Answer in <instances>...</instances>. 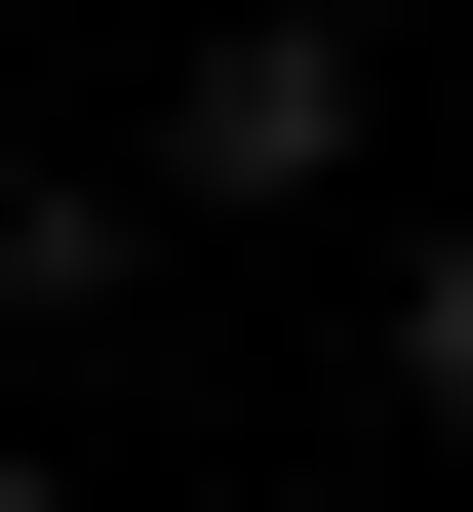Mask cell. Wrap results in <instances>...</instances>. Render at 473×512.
Returning <instances> with one entry per match:
<instances>
[{"mask_svg":"<svg viewBox=\"0 0 473 512\" xmlns=\"http://www.w3.org/2000/svg\"><path fill=\"white\" fill-rule=\"evenodd\" d=\"M395 394H434V434H473V237H434V276H395Z\"/></svg>","mask_w":473,"mask_h":512,"instance_id":"2","label":"cell"},{"mask_svg":"<svg viewBox=\"0 0 473 512\" xmlns=\"http://www.w3.org/2000/svg\"><path fill=\"white\" fill-rule=\"evenodd\" d=\"M0 512H79V473H40V434H0Z\"/></svg>","mask_w":473,"mask_h":512,"instance_id":"3","label":"cell"},{"mask_svg":"<svg viewBox=\"0 0 473 512\" xmlns=\"http://www.w3.org/2000/svg\"><path fill=\"white\" fill-rule=\"evenodd\" d=\"M316 158H355V40H316V0H237L198 119H158V197H316Z\"/></svg>","mask_w":473,"mask_h":512,"instance_id":"1","label":"cell"}]
</instances>
